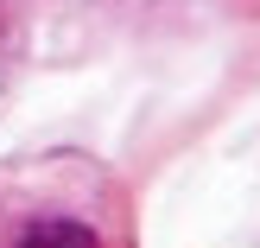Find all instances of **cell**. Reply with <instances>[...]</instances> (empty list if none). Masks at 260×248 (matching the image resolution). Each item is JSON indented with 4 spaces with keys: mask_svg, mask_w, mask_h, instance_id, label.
Here are the masks:
<instances>
[{
    "mask_svg": "<svg viewBox=\"0 0 260 248\" xmlns=\"http://www.w3.org/2000/svg\"><path fill=\"white\" fill-rule=\"evenodd\" d=\"M7 76H13V38H7V25H0V96H7Z\"/></svg>",
    "mask_w": 260,
    "mask_h": 248,
    "instance_id": "obj_2",
    "label": "cell"
},
{
    "mask_svg": "<svg viewBox=\"0 0 260 248\" xmlns=\"http://www.w3.org/2000/svg\"><path fill=\"white\" fill-rule=\"evenodd\" d=\"M13 248H102V242L89 236L83 223H70V216H51V223H32Z\"/></svg>",
    "mask_w": 260,
    "mask_h": 248,
    "instance_id": "obj_1",
    "label": "cell"
}]
</instances>
